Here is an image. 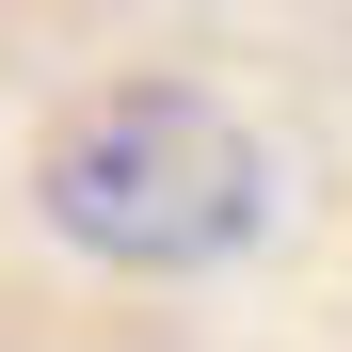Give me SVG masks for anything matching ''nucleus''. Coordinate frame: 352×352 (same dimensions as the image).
<instances>
[{
    "label": "nucleus",
    "mask_w": 352,
    "mask_h": 352,
    "mask_svg": "<svg viewBox=\"0 0 352 352\" xmlns=\"http://www.w3.org/2000/svg\"><path fill=\"white\" fill-rule=\"evenodd\" d=\"M32 208L96 272H224V256L272 241V144L208 80H96V96L48 112Z\"/></svg>",
    "instance_id": "obj_1"
}]
</instances>
